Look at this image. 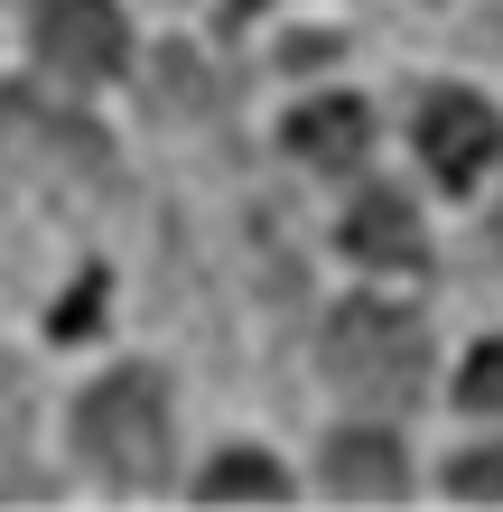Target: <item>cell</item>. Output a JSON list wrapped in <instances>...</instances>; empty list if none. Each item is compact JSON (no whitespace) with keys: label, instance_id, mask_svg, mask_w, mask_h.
<instances>
[{"label":"cell","instance_id":"cell-2","mask_svg":"<svg viewBox=\"0 0 503 512\" xmlns=\"http://www.w3.org/2000/svg\"><path fill=\"white\" fill-rule=\"evenodd\" d=\"M75 457L94 466L112 494H159L168 466H177V419H168L159 373L122 364L94 391H75Z\"/></svg>","mask_w":503,"mask_h":512},{"label":"cell","instance_id":"cell-5","mask_svg":"<svg viewBox=\"0 0 503 512\" xmlns=\"http://www.w3.org/2000/svg\"><path fill=\"white\" fill-rule=\"evenodd\" d=\"M494 149H503V122H494V103L466 94V84L420 103V159L448 177V187H476V177L494 168Z\"/></svg>","mask_w":503,"mask_h":512},{"label":"cell","instance_id":"cell-12","mask_svg":"<svg viewBox=\"0 0 503 512\" xmlns=\"http://www.w3.org/2000/svg\"><path fill=\"white\" fill-rule=\"evenodd\" d=\"M103 298H112V280H103V270H84V280L66 289V308H56V336H94V308H103Z\"/></svg>","mask_w":503,"mask_h":512},{"label":"cell","instance_id":"cell-10","mask_svg":"<svg viewBox=\"0 0 503 512\" xmlns=\"http://www.w3.org/2000/svg\"><path fill=\"white\" fill-rule=\"evenodd\" d=\"M448 494L457 503H503V447H466L448 466Z\"/></svg>","mask_w":503,"mask_h":512},{"label":"cell","instance_id":"cell-3","mask_svg":"<svg viewBox=\"0 0 503 512\" xmlns=\"http://www.w3.org/2000/svg\"><path fill=\"white\" fill-rule=\"evenodd\" d=\"M317 373H327L345 401L410 410L420 382H429V326L410 308H382V298H336L327 326H317Z\"/></svg>","mask_w":503,"mask_h":512},{"label":"cell","instance_id":"cell-9","mask_svg":"<svg viewBox=\"0 0 503 512\" xmlns=\"http://www.w3.org/2000/svg\"><path fill=\"white\" fill-rule=\"evenodd\" d=\"M196 503H289V475L261 457V447H224V457L196 475Z\"/></svg>","mask_w":503,"mask_h":512},{"label":"cell","instance_id":"cell-1","mask_svg":"<svg viewBox=\"0 0 503 512\" xmlns=\"http://www.w3.org/2000/svg\"><path fill=\"white\" fill-rule=\"evenodd\" d=\"M0 168L19 177L38 205L56 215H94L112 205V140L66 103H38V94H0Z\"/></svg>","mask_w":503,"mask_h":512},{"label":"cell","instance_id":"cell-6","mask_svg":"<svg viewBox=\"0 0 503 512\" xmlns=\"http://www.w3.org/2000/svg\"><path fill=\"white\" fill-rule=\"evenodd\" d=\"M317 485L336 503H401L410 494V457H401L392 429H336L317 447Z\"/></svg>","mask_w":503,"mask_h":512},{"label":"cell","instance_id":"cell-8","mask_svg":"<svg viewBox=\"0 0 503 512\" xmlns=\"http://www.w3.org/2000/svg\"><path fill=\"white\" fill-rule=\"evenodd\" d=\"M345 252L364 261V270H420L429 261V233H420V215H410L392 187H364L354 215H345Z\"/></svg>","mask_w":503,"mask_h":512},{"label":"cell","instance_id":"cell-11","mask_svg":"<svg viewBox=\"0 0 503 512\" xmlns=\"http://www.w3.org/2000/svg\"><path fill=\"white\" fill-rule=\"evenodd\" d=\"M457 401H466V410H485V419H503V345H476V354H466Z\"/></svg>","mask_w":503,"mask_h":512},{"label":"cell","instance_id":"cell-4","mask_svg":"<svg viewBox=\"0 0 503 512\" xmlns=\"http://www.w3.org/2000/svg\"><path fill=\"white\" fill-rule=\"evenodd\" d=\"M28 47L66 84H112L131 66V28L112 0H28Z\"/></svg>","mask_w":503,"mask_h":512},{"label":"cell","instance_id":"cell-7","mask_svg":"<svg viewBox=\"0 0 503 512\" xmlns=\"http://www.w3.org/2000/svg\"><path fill=\"white\" fill-rule=\"evenodd\" d=\"M289 159H308V168H327V177H345V168H364V149H373V112L354 103V94H317V103H299L289 112Z\"/></svg>","mask_w":503,"mask_h":512}]
</instances>
